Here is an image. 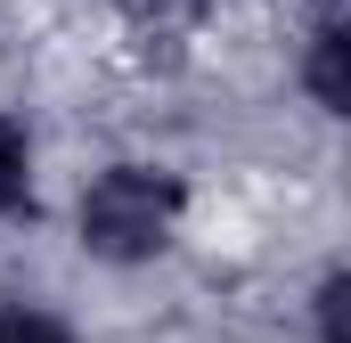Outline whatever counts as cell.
I'll return each instance as SVG.
<instances>
[{
  "label": "cell",
  "instance_id": "cell-1",
  "mask_svg": "<svg viewBox=\"0 0 351 343\" xmlns=\"http://www.w3.org/2000/svg\"><path fill=\"white\" fill-rule=\"evenodd\" d=\"M180 213H188L180 172H164V164H106V172H90L82 196H74V237L106 270H139V261H156L180 237Z\"/></svg>",
  "mask_w": 351,
  "mask_h": 343
},
{
  "label": "cell",
  "instance_id": "cell-2",
  "mask_svg": "<svg viewBox=\"0 0 351 343\" xmlns=\"http://www.w3.org/2000/svg\"><path fill=\"white\" fill-rule=\"evenodd\" d=\"M343 16H319L311 25V41H302V90H311V106L319 115H343V98H351V82H343Z\"/></svg>",
  "mask_w": 351,
  "mask_h": 343
},
{
  "label": "cell",
  "instance_id": "cell-3",
  "mask_svg": "<svg viewBox=\"0 0 351 343\" xmlns=\"http://www.w3.org/2000/svg\"><path fill=\"white\" fill-rule=\"evenodd\" d=\"M25 204H33V131L25 115L0 106V221H16Z\"/></svg>",
  "mask_w": 351,
  "mask_h": 343
},
{
  "label": "cell",
  "instance_id": "cell-4",
  "mask_svg": "<svg viewBox=\"0 0 351 343\" xmlns=\"http://www.w3.org/2000/svg\"><path fill=\"white\" fill-rule=\"evenodd\" d=\"M0 343H74V327L41 303H0Z\"/></svg>",
  "mask_w": 351,
  "mask_h": 343
}]
</instances>
